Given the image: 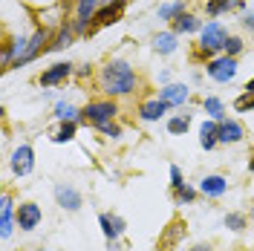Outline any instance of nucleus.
I'll return each mask as SVG.
<instances>
[{
	"label": "nucleus",
	"mask_w": 254,
	"mask_h": 251,
	"mask_svg": "<svg viewBox=\"0 0 254 251\" xmlns=\"http://www.w3.org/2000/svg\"><path fill=\"white\" fill-rule=\"evenodd\" d=\"M47 29H38L35 32V35H32L29 38V44H26V52H23V55H20V61H15V66H23V63H29L32 58H35V55H38V52H41V49H44V44H47Z\"/></svg>",
	"instance_id": "6e6552de"
},
{
	"label": "nucleus",
	"mask_w": 254,
	"mask_h": 251,
	"mask_svg": "<svg viewBox=\"0 0 254 251\" xmlns=\"http://www.w3.org/2000/svg\"><path fill=\"white\" fill-rule=\"evenodd\" d=\"M252 217H254V211H252Z\"/></svg>",
	"instance_id": "58836bf2"
},
{
	"label": "nucleus",
	"mask_w": 254,
	"mask_h": 251,
	"mask_svg": "<svg viewBox=\"0 0 254 251\" xmlns=\"http://www.w3.org/2000/svg\"><path fill=\"white\" fill-rule=\"evenodd\" d=\"M116 3H127V0H116Z\"/></svg>",
	"instance_id": "4c0bfd02"
},
{
	"label": "nucleus",
	"mask_w": 254,
	"mask_h": 251,
	"mask_svg": "<svg viewBox=\"0 0 254 251\" xmlns=\"http://www.w3.org/2000/svg\"><path fill=\"white\" fill-rule=\"evenodd\" d=\"M69 72H72V63H52V66H49L47 72H44V75H41V84H44V87H52V84H61L64 78H66V75H69Z\"/></svg>",
	"instance_id": "9d476101"
},
{
	"label": "nucleus",
	"mask_w": 254,
	"mask_h": 251,
	"mask_svg": "<svg viewBox=\"0 0 254 251\" xmlns=\"http://www.w3.org/2000/svg\"><path fill=\"white\" fill-rule=\"evenodd\" d=\"M176 199H179V202H193V199H196V190L185 185L182 190H176Z\"/></svg>",
	"instance_id": "7c9ffc66"
},
{
	"label": "nucleus",
	"mask_w": 254,
	"mask_h": 251,
	"mask_svg": "<svg viewBox=\"0 0 254 251\" xmlns=\"http://www.w3.org/2000/svg\"><path fill=\"white\" fill-rule=\"evenodd\" d=\"M122 6L125 3H116V0H110L98 15H95V23H116L119 20V15H122Z\"/></svg>",
	"instance_id": "a211bd4d"
},
{
	"label": "nucleus",
	"mask_w": 254,
	"mask_h": 251,
	"mask_svg": "<svg viewBox=\"0 0 254 251\" xmlns=\"http://www.w3.org/2000/svg\"><path fill=\"white\" fill-rule=\"evenodd\" d=\"M217 139L225 141V144L243 141V127H240L237 122H222V125H220V133H217Z\"/></svg>",
	"instance_id": "4468645a"
},
{
	"label": "nucleus",
	"mask_w": 254,
	"mask_h": 251,
	"mask_svg": "<svg viewBox=\"0 0 254 251\" xmlns=\"http://www.w3.org/2000/svg\"><path fill=\"white\" fill-rule=\"evenodd\" d=\"M246 93H254V81H249V84H246Z\"/></svg>",
	"instance_id": "f704fd0d"
},
{
	"label": "nucleus",
	"mask_w": 254,
	"mask_h": 251,
	"mask_svg": "<svg viewBox=\"0 0 254 251\" xmlns=\"http://www.w3.org/2000/svg\"><path fill=\"white\" fill-rule=\"evenodd\" d=\"M217 133H220V125H217V122H205V125L199 127V144H202L205 150H211V147L220 141Z\"/></svg>",
	"instance_id": "f3484780"
},
{
	"label": "nucleus",
	"mask_w": 254,
	"mask_h": 251,
	"mask_svg": "<svg viewBox=\"0 0 254 251\" xmlns=\"http://www.w3.org/2000/svg\"><path fill=\"white\" fill-rule=\"evenodd\" d=\"M182 9H185V3H182V0L168 3V6H159V17H162V20H168V17H179V15H182Z\"/></svg>",
	"instance_id": "b1692460"
},
{
	"label": "nucleus",
	"mask_w": 254,
	"mask_h": 251,
	"mask_svg": "<svg viewBox=\"0 0 254 251\" xmlns=\"http://www.w3.org/2000/svg\"><path fill=\"white\" fill-rule=\"evenodd\" d=\"M171 185H174V190L185 188V179H182V173H179V168H176V165H171Z\"/></svg>",
	"instance_id": "c756f323"
},
{
	"label": "nucleus",
	"mask_w": 254,
	"mask_h": 251,
	"mask_svg": "<svg viewBox=\"0 0 254 251\" xmlns=\"http://www.w3.org/2000/svg\"><path fill=\"white\" fill-rule=\"evenodd\" d=\"M237 6H243V0H211L208 3V15H222V12L237 9Z\"/></svg>",
	"instance_id": "412c9836"
},
{
	"label": "nucleus",
	"mask_w": 254,
	"mask_h": 251,
	"mask_svg": "<svg viewBox=\"0 0 254 251\" xmlns=\"http://www.w3.org/2000/svg\"><path fill=\"white\" fill-rule=\"evenodd\" d=\"M243 23H246V29L254 32V15H246V20H243Z\"/></svg>",
	"instance_id": "72a5a7b5"
},
{
	"label": "nucleus",
	"mask_w": 254,
	"mask_h": 251,
	"mask_svg": "<svg viewBox=\"0 0 254 251\" xmlns=\"http://www.w3.org/2000/svg\"><path fill=\"white\" fill-rule=\"evenodd\" d=\"M205 113L211 116V122H222V101L220 98H205Z\"/></svg>",
	"instance_id": "5701e85b"
},
{
	"label": "nucleus",
	"mask_w": 254,
	"mask_h": 251,
	"mask_svg": "<svg viewBox=\"0 0 254 251\" xmlns=\"http://www.w3.org/2000/svg\"><path fill=\"white\" fill-rule=\"evenodd\" d=\"M225 188H228V182H225L222 176H217V173H211V176H205V179L199 182V190H202L205 196H222Z\"/></svg>",
	"instance_id": "f8f14e48"
},
{
	"label": "nucleus",
	"mask_w": 254,
	"mask_h": 251,
	"mask_svg": "<svg viewBox=\"0 0 254 251\" xmlns=\"http://www.w3.org/2000/svg\"><path fill=\"white\" fill-rule=\"evenodd\" d=\"M225 225H228L231 231H243V228H246V217H243V214H228V217H225Z\"/></svg>",
	"instance_id": "c85d7f7f"
},
{
	"label": "nucleus",
	"mask_w": 254,
	"mask_h": 251,
	"mask_svg": "<svg viewBox=\"0 0 254 251\" xmlns=\"http://www.w3.org/2000/svg\"><path fill=\"white\" fill-rule=\"evenodd\" d=\"M196 29H199V20L193 15H185V12H182V15L174 20V32H196Z\"/></svg>",
	"instance_id": "aec40b11"
},
{
	"label": "nucleus",
	"mask_w": 254,
	"mask_h": 251,
	"mask_svg": "<svg viewBox=\"0 0 254 251\" xmlns=\"http://www.w3.org/2000/svg\"><path fill=\"white\" fill-rule=\"evenodd\" d=\"M119 113V107L113 104V101H90L84 110H81V119L87 122V125H98V127H104V125H110L113 122V116Z\"/></svg>",
	"instance_id": "f03ea898"
},
{
	"label": "nucleus",
	"mask_w": 254,
	"mask_h": 251,
	"mask_svg": "<svg viewBox=\"0 0 254 251\" xmlns=\"http://www.w3.org/2000/svg\"><path fill=\"white\" fill-rule=\"evenodd\" d=\"M75 107H72V104H66V101H61V104H58V107H55V116H58V119H61V122H72V119H75Z\"/></svg>",
	"instance_id": "393cba45"
},
{
	"label": "nucleus",
	"mask_w": 254,
	"mask_h": 251,
	"mask_svg": "<svg viewBox=\"0 0 254 251\" xmlns=\"http://www.w3.org/2000/svg\"><path fill=\"white\" fill-rule=\"evenodd\" d=\"M69 41H72V29H69V26H61L58 38H55V44H52L49 49H64V47H69Z\"/></svg>",
	"instance_id": "bb28decb"
},
{
	"label": "nucleus",
	"mask_w": 254,
	"mask_h": 251,
	"mask_svg": "<svg viewBox=\"0 0 254 251\" xmlns=\"http://www.w3.org/2000/svg\"><path fill=\"white\" fill-rule=\"evenodd\" d=\"M225 52H228V55H237L240 49H243V41H240V38H228V41H225Z\"/></svg>",
	"instance_id": "2f4dec72"
},
{
	"label": "nucleus",
	"mask_w": 254,
	"mask_h": 251,
	"mask_svg": "<svg viewBox=\"0 0 254 251\" xmlns=\"http://www.w3.org/2000/svg\"><path fill=\"white\" fill-rule=\"evenodd\" d=\"M252 107H254V93H243L237 101H234V110H240V113L252 110Z\"/></svg>",
	"instance_id": "cd10ccee"
},
{
	"label": "nucleus",
	"mask_w": 254,
	"mask_h": 251,
	"mask_svg": "<svg viewBox=\"0 0 254 251\" xmlns=\"http://www.w3.org/2000/svg\"><path fill=\"white\" fill-rule=\"evenodd\" d=\"M188 125H190L188 116H179V119H171V122H168V130H171L174 136H179V133H185V130H188Z\"/></svg>",
	"instance_id": "a878e982"
},
{
	"label": "nucleus",
	"mask_w": 254,
	"mask_h": 251,
	"mask_svg": "<svg viewBox=\"0 0 254 251\" xmlns=\"http://www.w3.org/2000/svg\"><path fill=\"white\" fill-rule=\"evenodd\" d=\"M55 199L66 211H78L81 208V193L72 185H55Z\"/></svg>",
	"instance_id": "0eeeda50"
},
{
	"label": "nucleus",
	"mask_w": 254,
	"mask_h": 251,
	"mask_svg": "<svg viewBox=\"0 0 254 251\" xmlns=\"http://www.w3.org/2000/svg\"><path fill=\"white\" fill-rule=\"evenodd\" d=\"M75 139V122H64L61 130L52 136V141H58V144H64V141H72Z\"/></svg>",
	"instance_id": "4be33fe9"
},
{
	"label": "nucleus",
	"mask_w": 254,
	"mask_h": 251,
	"mask_svg": "<svg viewBox=\"0 0 254 251\" xmlns=\"http://www.w3.org/2000/svg\"><path fill=\"white\" fill-rule=\"evenodd\" d=\"M95 6H98V0H78V20H75V26H72V29H75V32L87 29V20L93 17Z\"/></svg>",
	"instance_id": "2eb2a0df"
},
{
	"label": "nucleus",
	"mask_w": 254,
	"mask_h": 251,
	"mask_svg": "<svg viewBox=\"0 0 254 251\" xmlns=\"http://www.w3.org/2000/svg\"><path fill=\"white\" fill-rule=\"evenodd\" d=\"M249 171H254V159H252V162H249Z\"/></svg>",
	"instance_id": "e433bc0d"
},
{
	"label": "nucleus",
	"mask_w": 254,
	"mask_h": 251,
	"mask_svg": "<svg viewBox=\"0 0 254 251\" xmlns=\"http://www.w3.org/2000/svg\"><path fill=\"white\" fill-rule=\"evenodd\" d=\"M225 41H228V35H225V29H222L220 23H205V29H202V35H199V47H202L205 55L222 49Z\"/></svg>",
	"instance_id": "7ed1b4c3"
},
{
	"label": "nucleus",
	"mask_w": 254,
	"mask_h": 251,
	"mask_svg": "<svg viewBox=\"0 0 254 251\" xmlns=\"http://www.w3.org/2000/svg\"><path fill=\"white\" fill-rule=\"evenodd\" d=\"M101 87H104V93H110V95H127V93H133V87H136V72L130 69V63L113 61L101 69Z\"/></svg>",
	"instance_id": "f257e3e1"
},
{
	"label": "nucleus",
	"mask_w": 254,
	"mask_h": 251,
	"mask_svg": "<svg viewBox=\"0 0 254 251\" xmlns=\"http://www.w3.org/2000/svg\"><path fill=\"white\" fill-rule=\"evenodd\" d=\"M153 49L162 52V55L174 52V49H176V35H174V32H162V35H156V38H153Z\"/></svg>",
	"instance_id": "6ab92c4d"
},
{
	"label": "nucleus",
	"mask_w": 254,
	"mask_h": 251,
	"mask_svg": "<svg viewBox=\"0 0 254 251\" xmlns=\"http://www.w3.org/2000/svg\"><path fill=\"white\" fill-rule=\"evenodd\" d=\"M159 98L165 101V104H185L188 101V87L185 84H168L165 90H159Z\"/></svg>",
	"instance_id": "1a4fd4ad"
},
{
	"label": "nucleus",
	"mask_w": 254,
	"mask_h": 251,
	"mask_svg": "<svg viewBox=\"0 0 254 251\" xmlns=\"http://www.w3.org/2000/svg\"><path fill=\"white\" fill-rule=\"evenodd\" d=\"M168 107H171V104H165L162 98H153V101H144V104H142L139 116H142V122H159V119L165 116Z\"/></svg>",
	"instance_id": "9b49d317"
},
{
	"label": "nucleus",
	"mask_w": 254,
	"mask_h": 251,
	"mask_svg": "<svg viewBox=\"0 0 254 251\" xmlns=\"http://www.w3.org/2000/svg\"><path fill=\"white\" fill-rule=\"evenodd\" d=\"M190 251H211L208 246H196V249H190Z\"/></svg>",
	"instance_id": "c9c22d12"
},
{
	"label": "nucleus",
	"mask_w": 254,
	"mask_h": 251,
	"mask_svg": "<svg viewBox=\"0 0 254 251\" xmlns=\"http://www.w3.org/2000/svg\"><path fill=\"white\" fill-rule=\"evenodd\" d=\"M98 222H101V231H104L107 240H116V237L125 231V220H122V217H107V214H101Z\"/></svg>",
	"instance_id": "ddd939ff"
},
{
	"label": "nucleus",
	"mask_w": 254,
	"mask_h": 251,
	"mask_svg": "<svg viewBox=\"0 0 254 251\" xmlns=\"http://www.w3.org/2000/svg\"><path fill=\"white\" fill-rule=\"evenodd\" d=\"M15 220H17V228L32 231V228H38V222H41V208H38L35 202H23L20 208H17Z\"/></svg>",
	"instance_id": "423d86ee"
},
{
	"label": "nucleus",
	"mask_w": 254,
	"mask_h": 251,
	"mask_svg": "<svg viewBox=\"0 0 254 251\" xmlns=\"http://www.w3.org/2000/svg\"><path fill=\"white\" fill-rule=\"evenodd\" d=\"M101 130H104V136H113V139H116V136L122 133V130H119V127H116V125H104V127H101Z\"/></svg>",
	"instance_id": "473e14b6"
},
{
	"label": "nucleus",
	"mask_w": 254,
	"mask_h": 251,
	"mask_svg": "<svg viewBox=\"0 0 254 251\" xmlns=\"http://www.w3.org/2000/svg\"><path fill=\"white\" fill-rule=\"evenodd\" d=\"M205 72L211 75L214 81H220V84H228V81L237 75V61L231 58V55H225V58H217V61H211L205 66Z\"/></svg>",
	"instance_id": "20e7f679"
},
{
	"label": "nucleus",
	"mask_w": 254,
	"mask_h": 251,
	"mask_svg": "<svg viewBox=\"0 0 254 251\" xmlns=\"http://www.w3.org/2000/svg\"><path fill=\"white\" fill-rule=\"evenodd\" d=\"M32 168H35V150H32L29 144H20L12 153V171L17 176H26V173H32Z\"/></svg>",
	"instance_id": "39448f33"
},
{
	"label": "nucleus",
	"mask_w": 254,
	"mask_h": 251,
	"mask_svg": "<svg viewBox=\"0 0 254 251\" xmlns=\"http://www.w3.org/2000/svg\"><path fill=\"white\" fill-rule=\"evenodd\" d=\"M12 217H15V214H12V199L3 196V199H0V234L3 237L12 234Z\"/></svg>",
	"instance_id": "dca6fc26"
}]
</instances>
